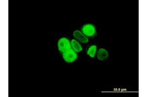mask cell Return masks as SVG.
Instances as JSON below:
<instances>
[{
  "label": "cell",
  "instance_id": "obj_1",
  "mask_svg": "<svg viewBox=\"0 0 147 97\" xmlns=\"http://www.w3.org/2000/svg\"><path fill=\"white\" fill-rule=\"evenodd\" d=\"M58 48L61 53H65L71 49L70 41L66 38H61L58 42Z\"/></svg>",
  "mask_w": 147,
  "mask_h": 97
},
{
  "label": "cell",
  "instance_id": "obj_2",
  "mask_svg": "<svg viewBox=\"0 0 147 97\" xmlns=\"http://www.w3.org/2000/svg\"><path fill=\"white\" fill-rule=\"evenodd\" d=\"M63 57L66 62L72 63L76 60L78 57V55L75 51H74L73 49H71L63 53Z\"/></svg>",
  "mask_w": 147,
  "mask_h": 97
},
{
  "label": "cell",
  "instance_id": "obj_3",
  "mask_svg": "<svg viewBox=\"0 0 147 97\" xmlns=\"http://www.w3.org/2000/svg\"><path fill=\"white\" fill-rule=\"evenodd\" d=\"M82 31L84 34L87 36H93L96 33L95 27L92 24L84 25L82 28Z\"/></svg>",
  "mask_w": 147,
  "mask_h": 97
},
{
  "label": "cell",
  "instance_id": "obj_4",
  "mask_svg": "<svg viewBox=\"0 0 147 97\" xmlns=\"http://www.w3.org/2000/svg\"><path fill=\"white\" fill-rule=\"evenodd\" d=\"M73 35L74 37L82 43H86L88 42V38L85 37L79 30H76L74 32Z\"/></svg>",
  "mask_w": 147,
  "mask_h": 97
},
{
  "label": "cell",
  "instance_id": "obj_5",
  "mask_svg": "<svg viewBox=\"0 0 147 97\" xmlns=\"http://www.w3.org/2000/svg\"><path fill=\"white\" fill-rule=\"evenodd\" d=\"M109 56V53L104 49H100L98 53V58L99 60L102 61Z\"/></svg>",
  "mask_w": 147,
  "mask_h": 97
},
{
  "label": "cell",
  "instance_id": "obj_6",
  "mask_svg": "<svg viewBox=\"0 0 147 97\" xmlns=\"http://www.w3.org/2000/svg\"><path fill=\"white\" fill-rule=\"evenodd\" d=\"M71 45L76 52L79 53L82 50V48L80 44L75 40H73L71 41Z\"/></svg>",
  "mask_w": 147,
  "mask_h": 97
},
{
  "label": "cell",
  "instance_id": "obj_7",
  "mask_svg": "<svg viewBox=\"0 0 147 97\" xmlns=\"http://www.w3.org/2000/svg\"><path fill=\"white\" fill-rule=\"evenodd\" d=\"M96 49H97V46L95 45L91 46L89 48L88 50L87 51V54L91 57H94L95 56Z\"/></svg>",
  "mask_w": 147,
  "mask_h": 97
}]
</instances>
